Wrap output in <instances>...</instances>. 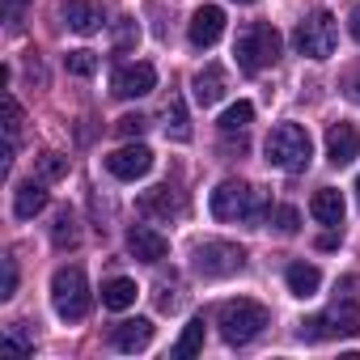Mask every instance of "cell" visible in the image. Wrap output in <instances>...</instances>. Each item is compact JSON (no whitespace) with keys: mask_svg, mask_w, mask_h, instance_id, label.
<instances>
[{"mask_svg":"<svg viewBox=\"0 0 360 360\" xmlns=\"http://www.w3.org/2000/svg\"><path fill=\"white\" fill-rule=\"evenodd\" d=\"M165 136H174V140H191V119H187L183 98H169V106H165Z\"/></svg>","mask_w":360,"mask_h":360,"instance_id":"24","label":"cell"},{"mask_svg":"<svg viewBox=\"0 0 360 360\" xmlns=\"http://www.w3.org/2000/svg\"><path fill=\"white\" fill-rule=\"evenodd\" d=\"M356 204H360V178H356Z\"/></svg>","mask_w":360,"mask_h":360,"instance_id":"39","label":"cell"},{"mask_svg":"<svg viewBox=\"0 0 360 360\" xmlns=\"http://www.w3.org/2000/svg\"><path fill=\"white\" fill-rule=\"evenodd\" d=\"M51 305L64 322H81L89 314L94 297H89V280H85L81 267H60L51 276Z\"/></svg>","mask_w":360,"mask_h":360,"instance_id":"4","label":"cell"},{"mask_svg":"<svg viewBox=\"0 0 360 360\" xmlns=\"http://www.w3.org/2000/svg\"><path fill=\"white\" fill-rule=\"evenodd\" d=\"M43 208H47V183L43 178H30V183H22L13 191V217L18 221H34Z\"/></svg>","mask_w":360,"mask_h":360,"instance_id":"15","label":"cell"},{"mask_svg":"<svg viewBox=\"0 0 360 360\" xmlns=\"http://www.w3.org/2000/svg\"><path fill=\"white\" fill-rule=\"evenodd\" d=\"M280 47H284L280 30H276V26H267V22H255V26H246V30L238 34L233 56H238V68L255 77V72H263L267 64H276V60H280Z\"/></svg>","mask_w":360,"mask_h":360,"instance_id":"3","label":"cell"},{"mask_svg":"<svg viewBox=\"0 0 360 360\" xmlns=\"http://www.w3.org/2000/svg\"><path fill=\"white\" fill-rule=\"evenodd\" d=\"M267 322H271L267 305H259V301H250V297L225 301V305L217 309V326H221V339H225V343H233V347H242V343L259 339Z\"/></svg>","mask_w":360,"mask_h":360,"instance_id":"2","label":"cell"},{"mask_svg":"<svg viewBox=\"0 0 360 360\" xmlns=\"http://www.w3.org/2000/svg\"><path fill=\"white\" fill-rule=\"evenodd\" d=\"M263 153H267V165H276L284 174H301V169H309L314 140H309V131L301 123H280V127H271Z\"/></svg>","mask_w":360,"mask_h":360,"instance_id":"1","label":"cell"},{"mask_svg":"<svg viewBox=\"0 0 360 360\" xmlns=\"http://www.w3.org/2000/svg\"><path fill=\"white\" fill-rule=\"evenodd\" d=\"M106 169L119 178V183H136V178H144L153 169V153L144 144H123L106 157Z\"/></svg>","mask_w":360,"mask_h":360,"instance_id":"9","label":"cell"},{"mask_svg":"<svg viewBox=\"0 0 360 360\" xmlns=\"http://www.w3.org/2000/svg\"><path fill=\"white\" fill-rule=\"evenodd\" d=\"M318 246H322V250H335V246H339V238H335V233H326V238H318Z\"/></svg>","mask_w":360,"mask_h":360,"instance_id":"37","label":"cell"},{"mask_svg":"<svg viewBox=\"0 0 360 360\" xmlns=\"http://www.w3.org/2000/svg\"><path fill=\"white\" fill-rule=\"evenodd\" d=\"M352 98L360 102V77H352Z\"/></svg>","mask_w":360,"mask_h":360,"instance_id":"38","label":"cell"},{"mask_svg":"<svg viewBox=\"0 0 360 360\" xmlns=\"http://www.w3.org/2000/svg\"><path fill=\"white\" fill-rule=\"evenodd\" d=\"M276 229L292 238V233L301 229V212H297V208H288V204H284V208H276Z\"/></svg>","mask_w":360,"mask_h":360,"instance_id":"31","label":"cell"},{"mask_svg":"<svg viewBox=\"0 0 360 360\" xmlns=\"http://www.w3.org/2000/svg\"><path fill=\"white\" fill-rule=\"evenodd\" d=\"M51 242H56L60 250L81 242V229H77V212H72V208H60V212H56V225H51Z\"/></svg>","mask_w":360,"mask_h":360,"instance_id":"23","label":"cell"},{"mask_svg":"<svg viewBox=\"0 0 360 360\" xmlns=\"http://www.w3.org/2000/svg\"><path fill=\"white\" fill-rule=\"evenodd\" d=\"M347 30H352V39H356V43H360V5H356V9H352V18H347Z\"/></svg>","mask_w":360,"mask_h":360,"instance_id":"36","label":"cell"},{"mask_svg":"<svg viewBox=\"0 0 360 360\" xmlns=\"http://www.w3.org/2000/svg\"><path fill=\"white\" fill-rule=\"evenodd\" d=\"M250 195H255V187H246V183H221L217 191H212V200H208V208H212V217L217 221H246V208H250Z\"/></svg>","mask_w":360,"mask_h":360,"instance_id":"8","label":"cell"},{"mask_svg":"<svg viewBox=\"0 0 360 360\" xmlns=\"http://www.w3.org/2000/svg\"><path fill=\"white\" fill-rule=\"evenodd\" d=\"M191 85H195V102H200V106H217V102L225 98V89H229V77H225L221 64H208V68L195 72Z\"/></svg>","mask_w":360,"mask_h":360,"instance_id":"16","label":"cell"},{"mask_svg":"<svg viewBox=\"0 0 360 360\" xmlns=\"http://www.w3.org/2000/svg\"><path fill=\"white\" fill-rule=\"evenodd\" d=\"M238 5H255V0H238Z\"/></svg>","mask_w":360,"mask_h":360,"instance_id":"40","label":"cell"},{"mask_svg":"<svg viewBox=\"0 0 360 360\" xmlns=\"http://www.w3.org/2000/svg\"><path fill=\"white\" fill-rule=\"evenodd\" d=\"M330 335H343V339L360 335V305L356 301H339L330 314H318V318L301 322V339H309V343L330 339Z\"/></svg>","mask_w":360,"mask_h":360,"instance_id":"6","label":"cell"},{"mask_svg":"<svg viewBox=\"0 0 360 360\" xmlns=\"http://www.w3.org/2000/svg\"><path fill=\"white\" fill-rule=\"evenodd\" d=\"M0 352H34V339L26 335V326H22V322H13V326H9V335L0 339Z\"/></svg>","mask_w":360,"mask_h":360,"instance_id":"29","label":"cell"},{"mask_svg":"<svg viewBox=\"0 0 360 360\" xmlns=\"http://www.w3.org/2000/svg\"><path fill=\"white\" fill-rule=\"evenodd\" d=\"M22 123H26V115H22V106H18V98H13V94H5V136H9V144H13V148H18Z\"/></svg>","mask_w":360,"mask_h":360,"instance_id":"27","label":"cell"},{"mask_svg":"<svg viewBox=\"0 0 360 360\" xmlns=\"http://www.w3.org/2000/svg\"><path fill=\"white\" fill-rule=\"evenodd\" d=\"M191 47H217L221 43V34H225V9H217V5H204V9H195V18H191Z\"/></svg>","mask_w":360,"mask_h":360,"instance_id":"13","label":"cell"},{"mask_svg":"<svg viewBox=\"0 0 360 360\" xmlns=\"http://www.w3.org/2000/svg\"><path fill=\"white\" fill-rule=\"evenodd\" d=\"M26 5H30V0H5V22H22V13H26Z\"/></svg>","mask_w":360,"mask_h":360,"instance_id":"35","label":"cell"},{"mask_svg":"<svg viewBox=\"0 0 360 360\" xmlns=\"http://www.w3.org/2000/svg\"><path fill=\"white\" fill-rule=\"evenodd\" d=\"M246 267V250L233 242H200L195 246V271L208 280H225Z\"/></svg>","mask_w":360,"mask_h":360,"instance_id":"7","label":"cell"},{"mask_svg":"<svg viewBox=\"0 0 360 360\" xmlns=\"http://www.w3.org/2000/svg\"><path fill=\"white\" fill-rule=\"evenodd\" d=\"M136 34H140V30H136V22H131V18H123V22H119V30H115V47H119V51H123V47H131V43H136Z\"/></svg>","mask_w":360,"mask_h":360,"instance_id":"33","label":"cell"},{"mask_svg":"<svg viewBox=\"0 0 360 360\" xmlns=\"http://www.w3.org/2000/svg\"><path fill=\"white\" fill-rule=\"evenodd\" d=\"M284 280H288V292H292V297H314V292L322 288V271H318L314 263H288Z\"/></svg>","mask_w":360,"mask_h":360,"instance_id":"20","label":"cell"},{"mask_svg":"<svg viewBox=\"0 0 360 360\" xmlns=\"http://www.w3.org/2000/svg\"><path fill=\"white\" fill-rule=\"evenodd\" d=\"M140 212H144V217H153V221H169V217L183 212V200H178L169 187H153V191H144V195H140Z\"/></svg>","mask_w":360,"mask_h":360,"instance_id":"19","label":"cell"},{"mask_svg":"<svg viewBox=\"0 0 360 360\" xmlns=\"http://www.w3.org/2000/svg\"><path fill=\"white\" fill-rule=\"evenodd\" d=\"M127 250H131L140 263H161V259L169 255V238H161V233L148 229V225H131V229H127Z\"/></svg>","mask_w":360,"mask_h":360,"instance_id":"14","label":"cell"},{"mask_svg":"<svg viewBox=\"0 0 360 360\" xmlns=\"http://www.w3.org/2000/svg\"><path fill=\"white\" fill-rule=\"evenodd\" d=\"M250 119H255V106H250V102H233V106L221 115V131H225V136L246 131V127H250Z\"/></svg>","mask_w":360,"mask_h":360,"instance_id":"25","label":"cell"},{"mask_svg":"<svg viewBox=\"0 0 360 360\" xmlns=\"http://www.w3.org/2000/svg\"><path fill=\"white\" fill-rule=\"evenodd\" d=\"M309 212H314V221H318V225L339 229V225H343V195H339L335 187H322V191H314Z\"/></svg>","mask_w":360,"mask_h":360,"instance_id":"18","label":"cell"},{"mask_svg":"<svg viewBox=\"0 0 360 360\" xmlns=\"http://www.w3.org/2000/svg\"><path fill=\"white\" fill-rule=\"evenodd\" d=\"M153 85H157V68L153 64H123L110 77V94L115 98H144V94H153Z\"/></svg>","mask_w":360,"mask_h":360,"instance_id":"10","label":"cell"},{"mask_svg":"<svg viewBox=\"0 0 360 360\" xmlns=\"http://www.w3.org/2000/svg\"><path fill=\"white\" fill-rule=\"evenodd\" d=\"M267 212H271V200H267V191H259V187H255V195H250V208H246V225H255V229H259Z\"/></svg>","mask_w":360,"mask_h":360,"instance_id":"30","label":"cell"},{"mask_svg":"<svg viewBox=\"0 0 360 360\" xmlns=\"http://www.w3.org/2000/svg\"><path fill=\"white\" fill-rule=\"evenodd\" d=\"M292 43H297V51L309 56V60H330V56H335V43H339V26H335V18H330L326 9H318V13H309V18L292 30Z\"/></svg>","mask_w":360,"mask_h":360,"instance_id":"5","label":"cell"},{"mask_svg":"<svg viewBox=\"0 0 360 360\" xmlns=\"http://www.w3.org/2000/svg\"><path fill=\"white\" fill-rule=\"evenodd\" d=\"M144 127H148V119H144V115H123V119H115V131H119V136H127V140H131V136H140Z\"/></svg>","mask_w":360,"mask_h":360,"instance_id":"32","label":"cell"},{"mask_svg":"<svg viewBox=\"0 0 360 360\" xmlns=\"http://www.w3.org/2000/svg\"><path fill=\"white\" fill-rule=\"evenodd\" d=\"M60 18H64V26L72 34H98L106 26V13H102V5H94V0H68L60 9Z\"/></svg>","mask_w":360,"mask_h":360,"instance_id":"12","label":"cell"},{"mask_svg":"<svg viewBox=\"0 0 360 360\" xmlns=\"http://www.w3.org/2000/svg\"><path fill=\"white\" fill-rule=\"evenodd\" d=\"M326 157H330V165H352L360 157V127L356 123H330L326 127Z\"/></svg>","mask_w":360,"mask_h":360,"instance_id":"11","label":"cell"},{"mask_svg":"<svg viewBox=\"0 0 360 360\" xmlns=\"http://www.w3.org/2000/svg\"><path fill=\"white\" fill-rule=\"evenodd\" d=\"M64 64H68L72 77H94V72H98V56H94V51H68Z\"/></svg>","mask_w":360,"mask_h":360,"instance_id":"28","label":"cell"},{"mask_svg":"<svg viewBox=\"0 0 360 360\" xmlns=\"http://www.w3.org/2000/svg\"><path fill=\"white\" fill-rule=\"evenodd\" d=\"M153 322L148 318H127V322H119L115 326V347L119 352H144L148 343H153Z\"/></svg>","mask_w":360,"mask_h":360,"instance_id":"17","label":"cell"},{"mask_svg":"<svg viewBox=\"0 0 360 360\" xmlns=\"http://www.w3.org/2000/svg\"><path fill=\"white\" fill-rule=\"evenodd\" d=\"M136 297H140V288L127 276H115V280L102 284V305L106 309H127V305H136Z\"/></svg>","mask_w":360,"mask_h":360,"instance_id":"21","label":"cell"},{"mask_svg":"<svg viewBox=\"0 0 360 360\" xmlns=\"http://www.w3.org/2000/svg\"><path fill=\"white\" fill-rule=\"evenodd\" d=\"M34 169H39L43 183H60V178H68V157L64 153H43Z\"/></svg>","mask_w":360,"mask_h":360,"instance_id":"26","label":"cell"},{"mask_svg":"<svg viewBox=\"0 0 360 360\" xmlns=\"http://www.w3.org/2000/svg\"><path fill=\"white\" fill-rule=\"evenodd\" d=\"M18 292V259H5V284H0V297H13Z\"/></svg>","mask_w":360,"mask_h":360,"instance_id":"34","label":"cell"},{"mask_svg":"<svg viewBox=\"0 0 360 360\" xmlns=\"http://www.w3.org/2000/svg\"><path fill=\"white\" fill-rule=\"evenodd\" d=\"M200 347H204V314L191 318V322L183 326V335H178V343H174V356H178V360H187V356H195Z\"/></svg>","mask_w":360,"mask_h":360,"instance_id":"22","label":"cell"}]
</instances>
